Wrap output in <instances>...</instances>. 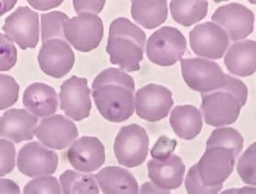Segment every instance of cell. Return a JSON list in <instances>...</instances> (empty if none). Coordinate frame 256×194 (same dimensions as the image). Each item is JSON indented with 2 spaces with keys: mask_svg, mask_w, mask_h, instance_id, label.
Returning a JSON list of instances; mask_svg holds the SVG:
<instances>
[{
  "mask_svg": "<svg viewBox=\"0 0 256 194\" xmlns=\"http://www.w3.org/2000/svg\"><path fill=\"white\" fill-rule=\"evenodd\" d=\"M136 84L124 70L108 68L96 76L92 84V97L98 110L106 120L121 123L134 111Z\"/></svg>",
  "mask_w": 256,
  "mask_h": 194,
  "instance_id": "6da1fadb",
  "label": "cell"
},
{
  "mask_svg": "<svg viewBox=\"0 0 256 194\" xmlns=\"http://www.w3.org/2000/svg\"><path fill=\"white\" fill-rule=\"evenodd\" d=\"M146 34L126 18L114 19L110 26L106 52L112 64L126 72H138L144 59Z\"/></svg>",
  "mask_w": 256,
  "mask_h": 194,
  "instance_id": "7a4b0ae2",
  "label": "cell"
},
{
  "mask_svg": "<svg viewBox=\"0 0 256 194\" xmlns=\"http://www.w3.org/2000/svg\"><path fill=\"white\" fill-rule=\"evenodd\" d=\"M248 88L241 80L226 74V84L212 92L202 94V110L208 125L218 128L238 120L246 105Z\"/></svg>",
  "mask_w": 256,
  "mask_h": 194,
  "instance_id": "3957f363",
  "label": "cell"
},
{
  "mask_svg": "<svg viewBox=\"0 0 256 194\" xmlns=\"http://www.w3.org/2000/svg\"><path fill=\"white\" fill-rule=\"evenodd\" d=\"M146 54L152 64L172 66L182 59L187 41L177 28L164 26L152 34L146 42Z\"/></svg>",
  "mask_w": 256,
  "mask_h": 194,
  "instance_id": "277c9868",
  "label": "cell"
},
{
  "mask_svg": "<svg viewBox=\"0 0 256 194\" xmlns=\"http://www.w3.org/2000/svg\"><path fill=\"white\" fill-rule=\"evenodd\" d=\"M64 40L80 52H90L100 46L104 36L102 19L95 14L82 13L64 24Z\"/></svg>",
  "mask_w": 256,
  "mask_h": 194,
  "instance_id": "5b68a950",
  "label": "cell"
},
{
  "mask_svg": "<svg viewBox=\"0 0 256 194\" xmlns=\"http://www.w3.org/2000/svg\"><path fill=\"white\" fill-rule=\"evenodd\" d=\"M183 79L190 88L198 92H212L226 84V74L220 65L202 58L182 59Z\"/></svg>",
  "mask_w": 256,
  "mask_h": 194,
  "instance_id": "8992f818",
  "label": "cell"
},
{
  "mask_svg": "<svg viewBox=\"0 0 256 194\" xmlns=\"http://www.w3.org/2000/svg\"><path fill=\"white\" fill-rule=\"evenodd\" d=\"M114 152L119 164L128 168L141 166L149 152L146 130L138 124L123 126L114 139Z\"/></svg>",
  "mask_w": 256,
  "mask_h": 194,
  "instance_id": "52a82bcc",
  "label": "cell"
},
{
  "mask_svg": "<svg viewBox=\"0 0 256 194\" xmlns=\"http://www.w3.org/2000/svg\"><path fill=\"white\" fill-rule=\"evenodd\" d=\"M238 156L232 149L223 146L206 148L196 164L198 174L208 187L223 185L233 172Z\"/></svg>",
  "mask_w": 256,
  "mask_h": 194,
  "instance_id": "ba28073f",
  "label": "cell"
},
{
  "mask_svg": "<svg viewBox=\"0 0 256 194\" xmlns=\"http://www.w3.org/2000/svg\"><path fill=\"white\" fill-rule=\"evenodd\" d=\"M172 93L157 84H148L139 88L134 96V108L138 116L148 122H157L169 115L174 106Z\"/></svg>",
  "mask_w": 256,
  "mask_h": 194,
  "instance_id": "9c48e42d",
  "label": "cell"
},
{
  "mask_svg": "<svg viewBox=\"0 0 256 194\" xmlns=\"http://www.w3.org/2000/svg\"><path fill=\"white\" fill-rule=\"evenodd\" d=\"M39 16L28 6H19L8 16L3 26L6 36L22 50L34 49L39 42Z\"/></svg>",
  "mask_w": 256,
  "mask_h": 194,
  "instance_id": "30bf717a",
  "label": "cell"
},
{
  "mask_svg": "<svg viewBox=\"0 0 256 194\" xmlns=\"http://www.w3.org/2000/svg\"><path fill=\"white\" fill-rule=\"evenodd\" d=\"M212 22L222 28L229 40L240 41L254 32V14L246 6L230 3L221 6L212 14Z\"/></svg>",
  "mask_w": 256,
  "mask_h": 194,
  "instance_id": "8fae6325",
  "label": "cell"
},
{
  "mask_svg": "<svg viewBox=\"0 0 256 194\" xmlns=\"http://www.w3.org/2000/svg\"><path fill=\"white\" fill-rule=\"evenodd\" d=\"M230 40L226 32L213 22L198 24L190 32L192 51L206 59H220L228 49Z\"/></svg>",
  "mask_w": 256,
  "mask_h": 194,
  "instance_id": "7c38bea8",
  "label": "cell"
},
{
  "mask_svg": "<svg viewBox=\"0 0 256 194\" xmlns=\"http://www.w3.org/2000/svg\"><path fill=\"white\" fill-rule=\"evenodd\" d=\"M90 93L87 79L72 76L60 85V110L74 120L87 118L92 110Z\"/></svg>",
  "mask_w": 256,
  "mask_h": 194,
  "instance_id": "4fadbf2b",
  "label": "cell"
},
{
  "mask_svg": "<svg viewBox=\"0 0 256 194\" xmlns=\"http://www.w3.org/2000/svg\"><path fill=\"white\" fill-rule=\"evenodd\" d=\"M58 164L57 154L38 142L24 144L18 156L19 171L28 177L52 176L57 170Z\"/></svg>",
  "mask_w": 256,
  "mask_h": 194,
  "instance_id": "5bb4252c",
  "label": "cell"
},
{
  "mask_svg": "<svg viewBox=\"0 0 256 194\" xmlns=\"http://www.w3.org/2000/svg\"><path fill=\"white\" fill-rule=\"evenodd\" d=\"M74 62V52L65 40L52 39L42 42L38 54V64L46 75L60 79L69 74Z\"/></svg>",
  "mask_w": 256,
  "mask_h": 194,
  "instance_id": "9a60e30c",
  "label": "cell"
},
{
  "mask_svg": "<svg viewBox=\"0 0 256 194\" xmlns=\"http://www.w3.org/2000/svg\"><path fill=\"white\" fill-rule=\"evenodd\" d=\"M34 134L46 148L64 150L78 138V131L77 126L67 118L52 115L42 120Z\"/></svg>",
  "mask_w": 256,
  "mask_h": 194,
  "instance_id": "2e32d148",
  "label": "cell"
},
{
  "mask_svg": "<svg viewBox=\"0 0 256 194\" xmlns=\"http://www.w3.org/2000/svg\"><path fill=\"white\" fill-rule=\"evenodd\" d=\"M67 158L75 170L92 172L100 169L105 162V148L96 138L82 136L70 146Z\"/></svg>",
  "mask_w": 256,
  "mask_h": 194,
  "instance_id": "e0dca14e",
  "label": "cell"
},
{
  "mask_svg": "<svg viewBox=\"0 0 256 194\" xmlns=\"http://www.w3.org/2000/svg\"><path fill=\"white\" fill-rule=\"evenodd\" d=\"M38 118L24 108H11L0 116V136L18 144L34 138Z\"/></svg>",
  "mask_w": 256,
  "mask_h": 194,
  "instance_id": "ac0fdd59",
  "label": "cell"
},
{
  "mask_svg": "<svg viewBox=\"0 0 256 194\" xmlns=\"http://www.w3.org/2000/svg\"><path fill=\"white\" fill-rule=\"evenodd\" d=\"M147 168L152 182L160 189L176 190L182 184L186 167L177 154H172L164 160H150Z\"/></svg>",
  "mask_w": 256,
  "mask_h": 194,
  "instance_id": "d6986e66",
  "label": "cell"
},
{
  "mask_svg": "<svg viewBox=\"0 0 256 194\" xmlns=\"http://www.w3.org/2000/svg\"><path fill=\"white\" fill-rule=\"evenodd\" d=\"M23 104L32 115L47 118L57 111L58 95L54 88L47 84H32L24 92Z\"/></svg>",
  "mask_w": 256,
  "mask_h": 194,
  "instance_id": "ffe728a7",
  "label": "cell"
},
{
  "mask_svg": "<svg viewBox=\"0 0 256 194\" xmlns=\"http://www.w3.org/2000/svg\"><path fill=\"white\" fill-rule=\"evenodd\" d=\"M224 65L229 72L238 77L251 76L256 70V42L246 40L234 42L224 56Z\"/></svg>",
  "mask_w": 256,
  "mask_h": 194,
  "instance_id": "44dd1931",
  "label": "cell"
},
{
  "mask_svg": "<svg viewBox=\"0 0 256 194\" xmlns=\"http://www.w3.org/2000/svg\"><path fill=\"white\" fill-rule=\"evenodd\" d=\"M95 179L104 194H138V180L122 167H105L96 174Z\"/></svg>",
  "mask_w": 256,
  "mask_h": 194,
  "instance_id": "7402d4cb",
  "label": "cell"
},
{
  "mask_svg": "<svg viewBox=\"0 0 256 194\" xmlns=\"http://www.w3.org/2000/svg\"><path fill=\"white\" fill-rule=\"evenodd\" d=\"M170 124L180 138L192 140L202 132V112L192 105L175 106L170 116Z\"/></svg>",
  "mask_w": 256,
  "mask_h": 194,
  "instance_id": "603a6c76",
  "label": "cell"
},
{
  "mask_svg": "<svg viewBox=\"0 0 256 194\" xmlns=\"http://www.w3.org/2000/svg\"><path fill=\"white\" fill-rule=\"evenodd\" d=\"M131 14L134 20L146 29H154L168 18L167 1H133Z\"/></svg>",
  "mask_w": 256,
  "mask_h": 194,
  "instance_id": "cb8c5ba5",
  "label": "cell"
},
{
  "mask_svg": "<svg viewBox=\"0 0 256 194\" xmlns=\"http://www.w3.org/2000/svg\"><path fill=\"white\" fill-rule=\"evenodd\" d=\"M170 10L175 22L190 26L205 18L208 10V1H170Z\"/></svg>",
  "mask_w": 256,
  "mask_h": 194,
  "instance_id": "d4e9b609",
  "label": "cell"
},
{
  "mask_svg": "<svg viewBox=\"0 0 256 194\" xmlns=\"http://www.w3.org/2000/svg\"><path fill=\"white\" fill-rule=\"evenodd\" d=\"M59 180L62 194H100L96 179L92 174L67 170Z\"/></svg>",
  "mask_w": 256,
  "mask_h": 194,
  "instance_id": "484cf974",
  "label": "cell"
},
{
  "mask_svg": "<svg viewBox=\"0 0 256 194\" xmlns=\"http://www.w3.org/2000/svg\"><path fill=\"white\" fill-rule=\"evenodd\" d=\"M244 138L238 130L233 128H221L211 133L206 141V148L223 146L232 149L238 156L244 148Z\"/></svg>",
  "mask_w": 256,
  "mask_h": 194,
  "instance_id": "4316f807",
  "label": "cell"
},
{
  "mask_svg": "<svg viewBox=\"0 0 256 194\" xmlns=\"http://www.w3.org/2000/svg\"><path fill=\"white\" fill-rule=\"evenodd\" d=\"M70 18L64 12L52 11L50 13L42 14L41 16L42 40V42L52 39L64 40V24Z\"/></svg>",
  "mask_w": 256,
  "mask_h": 194,
  "instance_id": "83f0119b",
  "label": "cell"
},
{
  "mask_svg": "<svg viewBox=\"0 0 256 194\" xmlns=\"http://www.w3.org/2000/svg\"><path fill=\"white\" fill-rule=\"evenodd\" d=\"M238 172L246 184H256V144H252L238 162Z\"/></svg>",
  "mask_w": 256,
  "mask_h": 194,
  "instance_id": "f1b7e54d",
  "label": "cell"
},
{
  "mask_svg": "<svg viewBox=\"0 0 256 194\" xmlns=\"http://www.w3.org/2000/svg\"><path fill=\"white\" fill-rule=\"evenodd\" d=\"M19 85L10 75L0 74V110L14 105L19 97Z\"/></svg>",
  "mask_w": 256,
  "mask_h": 194,
  "instance_id": "f546056e",
  "label": "cell"
},
{
  "mask_svg": "<svg viewBox=\"0 0 256 194\" xmlns=\"http://www.w3.org/2000/svg\"><path fill=\"white\" fill-rule=\"evenodd\" d=\"M24 194H62L57 178L41 176L30 180L24 188Z\"/></svg>",
  "mask_w": 256,
  "mask_h": 194,
  "instance_id": "4dcf8cb0",
  "label": "cell"
},
{
  "mask_svg": "<svg viewBox=\"0 0 256 194\" xmlns=\"http://www.w3.org/2000/svg\"><path fill=\"white\" fill-rule=\"evenodd\" d=\"M222 186L223 185L208 187L204 184L198 176L196 164L190 168L185 180V187L188 194H218L222 189Z\"/></svg>",
  "mask_w": 256,
  "mask_h": 194,
  "instance_id": "1f68e13d",
  "label": "cell"
},
{
  "mask_svg": "<svg viewBox=\"0 0 256 194\" xmlns=\"http://www.w3.org/2000/svg\"><path fill=\"white\" fill-rule=\"evenodd\" d=\"M18 60V50L6 34L0 32V72H8L14 67Z\"/></svg>",
  "mask_w": 256,
  "mask_h": 194,
  "instance_id": "d6a6232c",
  "label": "cell"
},
{
  "mask_svg": "<svg viewBox=\"0 0 256 194\" xmlns=\"http://www.w3.org/2000/svg\"><path fill=\"white\" fill-rule=\"evenodd\" d=\"M16 166V148L14 144L0 139V177L6 176Z\"/></svg>",
  "mask_w": 256,
  "mask_h": 194,
  "instance_id": "836d02e7",
  "label": "cell"
},
{
  "mask_svg": "<svg viewBox=\"0 0 256 194\" xmlns=\"http://www.w3.org/2000/svg\"><path fill=\"white\" fill-rule=\"evenodd\" d=\"M177 146V141L175 139L169 138L167 136H160L157 140L154 146L151 151L152 158L157 160H164L170 158Z\"/></svg>",
  "mask_w": 256,
  "mask_h": 194,
  "instance_id": "e575fe53",
  "label": "cell"
},
{
  "mask_svg": "<svg viewBox=\"0 0 256 194\" xmlns=\"http://www.w3.org/2000/svg\"><path fill=\"white\" fill-rule=\"evenodd\" d=\"M106 1H74V10L78 13L98 14L104 8Z\"/></svg>",
  "mask_w": 256,
  "mask_h": 194,
  "instance_id": "d590c367",
  "label": "cell"
},
{
  "mask_svg": "<svg viewBox=\"0 0 256 194\" xmlns=\"http://www.w3.org/2000/svg\"><path fill=\"white\" fill-rule=\"evenodd\" d=\"M0 194H21V190L14 180L0 179Z\"/></svg>",
  "mask_w": 256,
  "mask_h": 194,
  "instance_id": "8d00e7d4",
  "label": "cell"
},
{
  "mask_svg": "<svg viewBox=\"0 0 256 194\" xmlns=\"http://www.w3.org/2000/svg\"><path fill=\"white\" fill-rule=\"evenodd\" d=\"M64 1H54V0H44V1H28L29 5L32 6L34 8L41 11H46L50 8H56L58 6L62 5Z\"/></svg>",
  "mask_w": 256,
  "mask_h": 194,
  "instance_id": "74e56055",
  "label": "cell"
},
{
  "mask_svg": "<svg viewBox=\"0 0 256 194\" xmlns=\"http://www.w3.org/2000/svg\"><path fill=\"white\" fill-rule=\"evenodd\" d=\"M139 194H172L170 190L158 188L152 182H144L140 188Z\"/></svg>",
  "mask_w": 256,
  "mask_h": 194,
  "instance_id": "f35d334b",
  "label": "cell"
},
{
  "mask_svg": "<svg viewBox=\"0 0 256 194\" xmlns=\"http://www.w3.org/2000/svg\"><path fill=\"white\" fill-rule=\"evenodd\" d=\"M16 4V1H0V16H3L6 12H8L10 10L14 8Z\"/></svg>",
  "mask_w": 256,
  "mask_h": 194,
  "instance_id": "ab89813d",
  "label": "cell"
},
{
  "mask_svg": "<svg viewBox=\"0 0 256 194\" xmlns=\"http://www.w3.org/2000/svg\"><path fill=\"white\" fill-rule=\"evenodd\" d=\"M236 194H256V189L254 187H242L236 189Z\"/></svg>",
  "mask_w": 256,
  "mask_h": 194,
  "instance_id": "60d3db41",
  "label": "cell"
},
{
  "mask_svg": "<svg viewBox=\"0 0 256 194\" xmlns=\"http://www.w3.org/2000/svg\"><path fill=\"white\" fill-rule=\"evenodd\" d=\"M236 189L226 190L222 194H236Z\"/></svg>",
  "mask_w": 256,
  "mask_h": 194,
  "instance_id": "b9f144b4",
  "label": "cell"
}]
</instances>
